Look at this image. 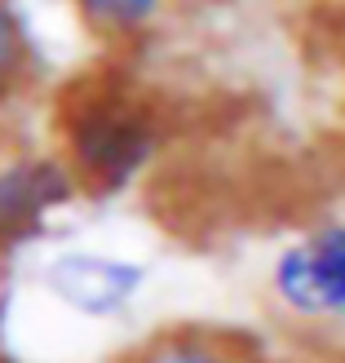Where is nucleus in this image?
I'll list each match as a JSON object with an SVG mask.
<instances>
[{
  "instance_id": "f257e3e1",
  "label": "nucleus",
  "mask_w": 345,
  "mask_h": 363,
  "mask_svg": "<svg viewBox=\"0 0 345 363\" xmlns=\"http://www.w3.org/2000/svg\"><path fill=\"white\" fill-rule=\"evenodd\" d=\"M279 293L297 311H345V226H332L310 244L283 252Z\"/></svg>"
},
{
  "instance_id": "f03ea898",
  "label": "nucleus",
  "mask_w": 345,
  "mask_h": 363,
  "mask_svg": "<svg viewBox=\"0 0 345 363\" xmlns=\"http://www.w3.org/2000/svg\"><path fill=\"white\" fill-rule=\"evenodd\" d=\"M76 155L80 164L106 186L129 182L151 155V133L147 124L124 116V111H89L76 124Z\"/></svg>"
},
{
  "instance_id": "7ed1b4c3",
  "label": "nucleus",
  "mask_w": 345,
  "mask_h": 363,
  "mask_svg": "<svg viewBox=\"0 0 345 363\" xmlns=\"http://www.w3.org/2000/svg\"><path fill=\"white\" fill-rule=\"evenodd\" d=\"M142 270L124 266L111 257H89V252H71L49 266V288L67 306H76L84 315H111L137 293Z\"/></svg>"
},
{
  "instance_id": "20e7f679",
  "label": "nucleus",
  "mask_w": 345,
  "mask_h": 363,
  "mask_svg": "<svg viewBox=\"0 0 345 363\" xmlns=\"http://www.w3.org/2000/svg\"><path fill=\"white\" fill-rule=\"evenodd\" d=\"M71 195V182L49 160H27L0 173V240L31 230L49 208H58Z\"/></svg>"
},
{
  "instance_id": "39448f33",
  "label": "nucleus",
  "mask_w": 345,
  "mask_h": 363,
  "mask_svg": "<svg viewBox=\"0 0 345 363\" xmlns=\"http://www.w3.org/2000/svg\"><path fill=\"white\" fill-rule=\"evenodd\" d=\"M159 0H84V9L102 18V23H115V27H129V23H142V18L155 13Z\"/></svg>"
},
{
  "instance_id": "423d86ee",
  "label": "nucleus",
  "mask_w": 345,
  "mask_h": 363,
  "mask_svg": "<svg viewBox=\"0 0 345 363\" xmlns=\"http://www.w3.org/2000/svg\"><path fill=\"white\" fill-rule=\"evenodd\" d=\"M147 363H226V359L208 346H199V341H173V346H159Z\"/></svg>"
},
{
  "instance_id": "0eeeda50",
  "label": "nucleus",
  "mask_w": 345,
  "mask_h": 363,
  "mask_svg": "<svg viewBox=\"0 0 345 363\" xmlns=\"http://www.w3.org/2000/svg\"><path fill=\"white\" fill-rule=\"evenodd\" d=\"M23 58V35H18V23L9 18V9H0V76L18 67Z\"/></svg>"
},
{
  "instance_id": "6e6552de",
  "label": "nucleus",
  "mask_w": 345,
  "mask_h": 363,
  "mask_svg": "<svg viewBox=\"0 0 345 363\" xmlns=\"http://www.w3.org/2000/svg\"><path fill=\"white\" fill-rule=\"evenodd\" d=\"M0 363H5V359H0Z\"/></svg>"
}]
</instances>
